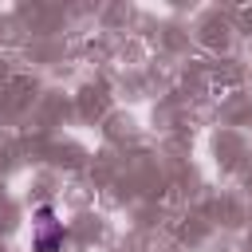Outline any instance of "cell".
Returning a JSON list of instances; mask_svg holds the SVG:
<instances>
[{
	"label": "cell",
	"instance_id": "obj_1",
	"mask_svg": "<svg viewBox=\"0 0 252 252\" xmlns=\"http://www.w3.org/2000/svg\"><path fill=\"white\" fill-rule=\"evenodd\" d=\"M35 252H55L63 244V220H55V209L51 205H39L35 209Z\"/></svg>",
	"mask_w": 252,
	"mask_h": 252
}]
</instances>
